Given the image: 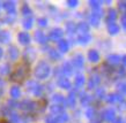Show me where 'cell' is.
Wrapping results in <instances>:
<instances>
[{
	"label": "cell",
	"instance_id": "obj_10",
	"mask_svg": "<svg viewBox=\"0 0 126 123\" xmlns=\"http://www.w3.org/2000/svg\"><path fill=\"white\" fill-rule=\"evenodd\" d=\"M88 59H89V61L90 62H98L99 61V54L97 51L95 50H90L89 51V53H88Z\"/></svg>",
	"mask_w": 126,
	"mask_h": 123
},
{
	"label": "cell",
	"instance_id": "obj_18",
	"mask_svg": "<svg viewBox=\"0 0 126 123\" xmlns=\"http://www.w3.org/2000/svg\"><path fill=\"white\" fill-rule=\"evenodd\" d=\"M58 48H59V51H60L61 53H66L69 48L68 42L65 40V39H64V40H60V42L58 43Z\"/></svg>",
	"mask_w": 126,
	"mask_h": 123
},
{
	"label": "cell",
	"instance_id": "obj_30",
	"mask_svg": "<svg viewBox=\"0 0 126 123\" xmlns=\"http://www.w3.org/2000/svg\"><path fill=\"white\" fill-rule=\"evenodd\" d=\"M56 117H57L58 123H66L68 121V115L65 114V113H61V114H59V115L56 116Z\"/></svg>",
	"mask_w": 126,
	"mask_h": 123
},
{
	"label": "cell",
	"instance_id": "obj_33",
	"mask_svg": "<svg viewBox=\"0 0 126 123\" xmlns=\"http://www.w3.org/2000/svg\"><path fill=\"white\" fill-rule=\"evenodd\" d=\"M53 101L58 105H61V104H64L65 99H64V97L61 96V94H58L57 93V94H54L53 96Z\"/></svg>",
	"mask_w": 126,
	"mask_h": 123
},
{
	"label": "cell",
	"instance_id": "obj_25",
	"mask_svg": "<svg viewBox=\"0 0 126 123\" xmlns=\"http://www.w3.org/2000/svg\"><path fill=\"white\" fill-rule=\"evenodd\" d=\"M20 96H21L20 89L17 88V86H13V88L11 89V97L13 99H17V98H20Z\"/></svg>",
	"mask_w": 126,
	"mask_h": 123
},
{
	"label": "cell",
	"instance_id": "obj_6",
	"mask_svg": "<svg viewBox=\"0 0 126 123\" xmlns=\"http://www.w3.org/2000/svg\"><path fill=\"white\" fill-rule=\"evenodd\" d=\"M63 30L61 29H59V28H56V29H53V30H51L50 31V34H49V37L52 40H57V39H59L63 36Z\"/></svg>",
	"mask_w": 126,
	"mask_h": 123
},
{
	"label": "cell",
	"instance_id": "obj_31",
	"mask_svg": "<svg viewBox=\"0 0 126 123\" xmlns=\"http://www.w3.org/2000/svg\"><path fill=\"white\" fill-rule=\"evenodd\" d=\"M101 1H97V0H92V1H89V5H90V7L94 8L96 12L97 11H101Z\"/></svg>",
	"mask_w": 126,
	"mask_h": 123
},
{
	"label": "cell",
	"instance_id": "obj_9",
	"mask_svg": "<svg viewBox=\"0 0 126 123\" xmlns=\"http://www.w3.org/2000/svg\"><path fill=\"white\" fill-rule=\"evenodd\" d=\"M122 58L117 55V54H111L110 56H108V65L110 66H115V65H118L119 62H120Z\"/></svg>",
	"mask_w": 126,
	"mask_h": 123
},
{
	"label": "cell",
	"instance_id": "obj_41",
	"mask_svg": "<svg viewBox=\"0 0 126 123\" xmlns=\"http://www.w3.org/2000/svg\"><path fill=\"white\" fill-rule=\"evenodd\" d=\"M50 56H51V59H59L60 58V54L58 53L57 51L51 50L50 51Z\"/></svg>",
	"mask_w": 126,
	"mask_h": 123
},
{
	"label": "cell",
	"instance_id": "obj_27",
	"mask_svg": "<svg viewBox=\"0 0 126 123\" xmlns=\"http://www.w3.org/2000/svg\"><path fill=\"white\" fill-rule=\"evenodd\" d=\"M61 71H63V74H65V75H71L72 74V66H71V63H68V62L64 63Z\"/></svg>",
	"mask_w": 126,
	"mask_h": 123
},
{
	"label": "cell",
	"instance_id": "obj_16",
	"mask_svg": "<svg viewBox=\"0 0 126 123\" xmlns=\"http://www.w3.org/2000/svg\"><path fill=\"white\" fill-rule=\"evenodd\" d=\"M117 19V12L115 9H109L108 12V16H107V22L109 24L115 23V20Z\"/></svg>",
	"mask_w": 126,
	"mask_h": 123
},
{
	"label": "cell",
	"instance_id": "obj_34",
	"mask_svg": "<svg viewBox=\"0 0 126 123\" xmlns=\"http://www.w3.org/2000/svg\"><path fill=\"white\" fill-rule=\"evenodd\" d=\"M67 105L71 107H73L75 105V94L74 93H69L68 98H67Z\"/></svg>",
	"mask_w": 126,
	"mask_h": 123
},
{
	"label": "cell",
	"instance_id": "obj_14",
	"mask_svg": "<svg viewBox=\"0 0 126 123\" xmlns=\"http://www.w3.org/2000/svg\"><path fill=\"white\" fill-rule=\"evenodd\" d=\"M36 56V52L34 51V48H28V50L24 51V59H27L28 62H30L34 60V58Z\"/></svg>",
	"mask_w": 126,
	"mask_h": 123
},
{
	"label": "cell",
	"instance_id": "obj_20",
	"mask_svg": "<svg viewBox=\"0 0 126 123\" xmlns=\"http://www.w3.org/2000/svg\"><path fill=\"white\" fill-rule=\"evenodd\" d=\"M78 31L80 32L81 35H84V34H88L89 31V25L84 22H81V23L78 24Z\"/></svg>",
	"mask_w": 126,
	"mask_h": 123
},
{
	"label": "cell",
	"instance_id": "obj_50",
	"mask_svg": "<svg viewBox=\"0 0 126 123\" xmlns=\"http://www.w3.org/2000/svg\"><path fill=\"white\" fill-rule=\"evenodd\" d=\"M112 123H123V119L122 117H116L115 121H113Z\"/></svg>",
	"mask_w": 126,
	"mask_h": 123
},
{
	"label": "cell",
	"instance_id": "obj_13",
	"mask_svg": "<svg viewBox=\"0 0 126 123\" xmlns=\"http://www.w3.org/2000/svg\"><path fill=\"white\" fill-rule=\"evenodd\" d=\"M72 62L77 68H82V67H83V56L80 55V54H78V55H75V56L73 58Z\"/></svg>",
	"mask_w": 126,
	"mask_h": 123
},
{
	"label": "cell",
	"instance_id": "obj_28",
	"mask_svg": "<svg viewBox=\"0 0 126 123\" xmlns=\"http://www.w3.org/2000/svg\"><path fill=\"white\" fill-rule=\"evenodd\" d=\"M84 84V77L82 75H78L75 77V86L77 88H82Z\"/></svg>",
	"mask_w": 126,
	"mask_h": 123
},
{
	"label": "cell",
	"instance_id": "obj_21",
	"mask_svg": "<svg viewBox=\"0 0 126 123\" xmlns=\"http://www.w3.org/2000/svg\"><path fill=\"white\" fill-rule=\"evenodd\" d=\"M90 39H92L90 35L84 34V35H80L78 37V42L80 43V44H82V45H86V44H88V43L90 42Z\"/></svg>",
	"mask_w": 126,
	"mask_h": 123
},
{
	"label": "cell",
	"instance_id": "obj_8",
	"mask_svg": "<svg viewBox=\"0 0 126 123\" xmlns=\"http://www.w3.org/2000/svg\"><path fill=\"white\" fill-rule=\"evenodd\" d=\"M19 42L22 45H28L30 43V36L27 32H20L19 34Z\"/></svg>",
	"mask_w": 126,
	"mask_h": 123
},
{
	"label": "cell",
	"instance_id": "obj_19",
	"mask_svg": "<svg viewBox=\"0 0 126 123\" xmlns=\"http://www.w3.org/2000/svg\"><path fill=\"white\" fill-rule=\"evenodd\" d=\"M98 83H99V77L97 76V75L92 76L90 79H89V82H88V89H94Z\"/></svg>",
	"mask_w": 126,
	"mask_h": 123
},
{
	"label": "cell",
	"instance_id": "obj_24",
	"mask_svg": "<svg viewBox=\"0 0 126 123\" xmlns=\"http://www.w3.org/2000/svg\"><path fill=\"white\" fill-rule=\"evenodd\" d=\"M35 39L38 43H41V44H45L46 43V37L42 31H37V32L35 34Z\"/></svg>",
	"mask_w": 126,
	"mask_h": 123
},
{
	"label": "cell",
	"instance_id": "obj_47",
	"mask_svg": "<svg viewBox=\"0 0 126 123\" xmlns=\"http://www.w3.org/2000/svg\"><path fill=\"white\" fill-rule=\"evenodd\" d=\"M46 23H47V21H46L45 17H42V19H38V24L41 27H45Z\"/></svg>",
	"mask_w": 126,
	"mask_h": 123
},
{
	"label": "cell",
	"instance_id": "obj_26",
	"mask_svg": "<svg viewBox=\"0 0 126 123\" xmlns=\"http://www.w3.org/2000/svg\"><path fill=\"white\" fill-rule=\"evenodd\" d=\"M50 109H51V113H54V114H58V115H59V114H61V113H63V112H64V107H63V106H61V105H53V106H51V108H50Z\"/></svg>",
	"mask_w": 126,
	"mask_h": 123
},
{
	"label": "cell",
	"instance_id": "obj_2",
	"mask_svg": "<svg viewBox=\"0 0 126 123\" xmlns=\"http://www.w3.org/2000/svg\"><path fill=\"white\" fill-rule=\"evenodd\" d=\"M50 70V66L45 61H39L35 67V77L38 79H44L49 76Z\"/></svg>",
	"mask_w": 126,
	"mask_h": 123
},
{
	"label": "cell",
	"instance_id": "obj_37",
	"mask_svg": "<svg viewBox=\"0 0 126 123\" xmlns=\"http://www.w3.org/2000/svg\"><path fill=\"white\" fill-rule=\"evenodd\" d=\"M90 100H92V98L88 96V94H82L81 96V102H82V105H88L90 102Z\"/></svg>",
	"mask_w": 126,
	"mask_h": 123
},
{
	"label": "cell",
	"instance_id": "obj_15",
	"mask_svg": "<svg viewBox=\"0 0 126 123\" xmlns=\"http://www.w3.org/2000/svg\"><path fill=\"white\" fill-rule=\"evenodd\" d=\"M8 56L11 58V60H16L19 56V50L15 46H11L8 48Z\"/></svg>",
	"mask_w": 126,
	"mask_h": 123
},
{
	"label": "cell",
	"instance_id": "obj_42",
	"mask_svg": "<svg viewBox=\"0 0 126 123\" xmlns=\"http://www.w3.org/2000/svg\"><path fill=\"white\" fill-rule=\"evenodd\" d=\"M19 120H20V117H19V115L17 114H14V113H12L11 114V121L13 123H17L19 122Z\"/></svg>",
	"mask_w": 126,
	"mask_h": 123
},
{
	"label": "cell",
	"instance_id": "obj_53",
	"mask_svg": "<svg viewBox=\"0 0 126 123\" xmlns=\"http://www.w3.org/2000/svg\"><path fill=\"white\" fill-rule=\"evenodd\" d=\"M0 123H9V122H8V121H6V120H2Z\"/></svg>",
	"mask_w": 126,
	"mask_h": 123
},
{
	"label": "cell",
	"instance_id": "obj_7",
	"mask_svg": "<svg viewBox=\"0 0 126 123\" xmlns=\"http://www.w3.org/2000/svg\"><path fill=\"white\" fill-rule=\"evenodd\" d=\"M2 5H4V8L8 12V14L13 15L15 13V2L14 1H5Z\"/></svg>",
	"mask_w": 126,
	"mask_h": 123
},
{
	"label": "cell",
	"instance_id": "obj_4",
	"mask_svg": "<svg viewBox=\"0 0 126 123\" xmlns=\"http://www.w3.org/2000/svg\"><path fill=\"white\" fill-rule=\"evenodd\" d=\"M103 119L108 122H113L116 119V113L113 108H108L103 112Z\"/></svg>",
	"mask_w": 126,
	"mask_h": 123
},
{
	"label": "cell",
	"instance_id": "obj_49",
	"mask_svg": "<svg viewBox=\"0 0 126 123\" xmlns=\"http://www.w3.org/2000/svg\"><path fill=\"white\" fill-rule=\"evenodd\" d=\"M122 24H123V27L126 29V14H124L122 16Z\"/></svg>",
	"mask_w": 126,
	"mask_h": 123
},
{
	"label": "cell",
	"instance_id": "obj_32",
	"mask_svg": "<svg viewBox=\"0 0 126 123\" xmlns=\"http://www.w3.org/2000/svg\"><path fill=\"white\" fill-rule=\"evenodd\" d=\"M78 30V25L75 23H73V22H68L67 23V31H68L69 34H73V32H75Z\"/></svg>",
	"mask_w": 126,
	"mask_h": 123
},
{
	"label": "cell",
	"instance_id": "obj_29",
	"mask_svg": "<svg viewBox=\"0 0 126 123\" xmlns=\"http://www.w3.org/2000/svg\"><path fill=\"white\" fill-rule=\"evenodd\" d=\"M32 23H34V20H32L31 16H29V17H27V19L23 21V27L26 28V29H31L32 28Z\"/></svg>",
	"mask_w": 126,
	"mask_h": 123
},
{
	"label": "cell",
	"instance_id": "obj_48",
	"mask_svg": "<svg viewBox=\"0 0 126 123\" xmlns=\"http://www.w3.org/2000/svg\"><path fill=\"white\" fill-rule=\"evenodd\" d=\"M4 86H5V83H4V81L0 78V94L4 92Z\"/></svg>",
	"mask_w": 126,
	"mask_h": 123
},
{
	"label": "cell",
	"instance_id": "obj_12",
	"mask_svg": "<svg viewBox=\"0 0 126 123\" xmlns=\"http://www.w3.org/2000/svg\"><path fill=\"white\" fill-rule=\"evenodd\" d=\"M58 85H59L61 89H65V90L71 89V82H69L67 78H65V77H61V78L58 79Z\"/></svg>",
	"mask_w": 126,
	"mask_h": 123
},
{
	"label": "cell",
	"instance_id": "obj_22",
	"mask_svg": "<svg viewBox=\"0 0 126 123\" xmlns=\"http://www.w3.org/2000/svg\"><path fill=\"white\" fill-rule=\"evenodd\" d=\"M9 38H11V36H9V32L8 31H0V43L1 44H6V43L9 42Z\"/></svg>",
	"mask_w": 126,
	"mask_h": 123
},
{
	"label": "cell",
	"instance_id": "obj_5",
	"mask_svg": "<svg viewBox=\"0 0 126 123\" xmlns=\"http://www.w3.org/2000/svg\"><path fill=\"white\" fill-rule=\"evenodd\" d=\"M29 86H30V91L34 93V94H36V96H39V94L43 92V86L37 84V83H35V82H30Z\"/></svg>",
	"mask_w": 126,
	"mask_h": 123
},
{
	"label": "cell",
	"instance_id": "obj_46",
	"mask_svg": "<svg viewBox=\"0 0 126 123\" xmlns=\"http://www.w3.org/2000/svg\"><path fill=\"white\" fill-rule=\"evenodd\" d=\"M78 4H79V2H78L77 0H68V1H67V5H68L69 7H72V8L77 7Z\"/></svg>",
	"mask_w": 126,
	"mask_h": 123
},
{
	"label": "cell",
	"instance_id": "obj_45",
	"mask_svg": "<svg viewBox=\"0 0 126 123\" xmlns=\"http://www.w3.org/2000/svg\"><path fill=\"white\" fill-rule=\"evenodd\" d=\"M117 73H118V76L119 77H124V76H126V70H125V68H119L118 70H117Z\"/></svg>",
	"mask_w": 126,
	"mask_h": 123
},
{
	"label": "cell",
	"instance_id": "obj_40",
	"mask_svg": "<svg viewBox=\"0 0 126 123\" xmlns=\"http://www.w3.org/2000/svg\"><path fill=\"white\" fill-rule=\"evenodd\" d=\"M96 96H97V98H98V99L104 98V97H105V92H104L103 89H97V91H96Z\"/></svg>",
	"mask_w": 126,
	"mask_h": 123
},
{
	"label": "cell",
	"instance_id": "obj_1",
	"mask_svg": "<svg viewBox=\"0 0 126 123\" xmlns=\"http://www.w3.org/2000/svg\"><path fill=\"white\" fill-rule=\"evenodd\" d=\"M30 74V68L27 61L23 60L22 62H20L19 65L15 67V69L13 70V73L11 75V79L13 82H17V83H23L24 79L29 76Z\"/></svg>",
	"mask_w": 126,
	"mask_h": 123
},
{
	"label": "cell",
	"instance_id": "obj_35",
	"mask_svg": "<svg viewBox=\"0 0 126 123\" xmlns=\"http://www.w3.org/2000/svg\"><path fill=\"white\" fill-rule=\"evenodd\" d=\"M22 14L24 16H29L31 15V9H30V7L28 6V5H23V7H22Z\"/></svg>",
	"mask_w": 126,
	"mask_h": 123
},
{
	"label": "cell",
	"instance_id": "obj_3",
	"mask_svg": "<svg viewBox=\"0 0 126 123\" xmlns=\"http://www.w3.org/2000/svg\"><path fill=\"white\" fill-rule=\"evenodd\" d=\"M35 102L34 101H31V100H23L22 102L19 105V107L22 109V111L24 112H31V111H34V108H35Z\"/></svg>",
	"mask_w": 126,
	"mask_h": 123
},
{
	"label": "cell",
	"instance_id": "obj_43",
	"mask_svg": "<svg viewBox=\"0 0 126 123\" xmlns=\"http://www.w3.org/2000/svg\"><path fill=\"white\" fill-rule=\"evenodd\" d=\"M46 123H58L56 116H47L46 117Z\"/></svg>",
	"mask_w": 126,
	"mask_h": 123
},
{
	"label": "cell",
	"instance_id": "obj_17",
	"mask_svg": "<svg viewBox=\"0 0 126 123\" xmlns=\"http://www.w3.org/2000/svg\"><path fill=\"white\" fill-rule=\"evenodd\" d=\"M107 101H108V102H110V104H112V102H116V101H124V99H123V97L119 96V94L111 93V94H109V96H108Z\"/></svg>",
	"mask_w": 126,
	"mask_h": 123
},
{
	"label": "cell",
	"instance_id": "obj_23",
	"mask_svg": "<svg viewBox=\"0 0 126 123\" xmlns=\"http://www.w3.org/2000/svg\"><path fill=\"white\" fill-rule=\"evenodd\" d=\"M108 31H109V34L110 35H117L119 32V25L116 23H111L109 24V27H108Z\"/></svg>",
	"mask_w": 126,
	"mask_h": 123
},
{
	"label": "cell",
	"instance_id": "obj_44",
	"mask_svg": "<svg viewBox=\"0 0 126 123\" xmlns=\"http://www.w3.org/2000/svg\"><path fill=\"white\" fill-rule=\"evenodd\" d=\"M118 90H119V92L126 93V83H120L118 85Z\"/></svg>",
	"mask_w": 126,
	"mask_h": 123
},
{
	"label": "cell",
	"instance_id": "obj_11",
	"mask_svg": "<svg viewBox=\"0 0 126 123\" xmlns=\"http://www.w3.org/2000/svg\"><path fill=\"white\" fill-rule=\"evenodd\" d=\"M99 19H101V14H99V11H97L90 16V19H89L90 20V24L94 25V27H97L99 24Z\"/></svg>",
	"mask_w": 126,
	"mask_h": 123
},
{
	"label": "cell",
	"instance_id": "obj_51",
	"mask_svg": "<svg viewBox=\"0 0 126 123\" xmlns=\"http://www.w3.org/2000/svg\"><path fill=\"white\" fill-rule=\"evenodd\" d=\"M122 61H123V63H124V65L126 66V55H124V56H123V59H122Z\"/></svg>",
	"mask_w": 126,
	"mask_h": 123
},
{
	"label": "cell",
	"instance_id": "obj_39",
	"mask_svg": "<svg viewBox=\"0 0 126 123\" xmlns=\"http://www.w3.org/2000/svg\"><path fill=\"white\" fill-rule=\"evenodd\" d=\"M8 69H9V66L2 65L0 67V74H1V75H6V74H8Z\"/></svg>",
	"mask_w": 126,
	"mask_h": 123
},
{
	"label": "cell",
	"instance_id": "obj_36",
	"mask_svg": "<svg viewBox=\"0 0 126 123\" xmlns=\"http://www.w3.org/2000/svg\"><path fill=\"white\" fill-rule=\"evenodd\" d=\"M86 115L88 116V117H89V119H94V117H95L96 116V112H95V109H94V108H88L87 109V112H86Z\"/></svg>",
	"mask_w": 126,
	"mask_h": 123
},
{
	"label": "cell",
	"instance_id": "obj_38",
	"mask_svg": "<svg viewBox=\"0 0 126 123\" xmlns=\"http://www.w3.org/2000/svg\"><path fill=\"white\" fill-rule=\"evenodd\" d=\"M119 11L123 13V14H126V1H120L118 4Z\"/></svg>",
	"mask_w": 126,
	"mask_h": 123
},
{
	"label": "cell",
	"instance_id": "obj_52",
	"mask_svg": "<svg viewBox=\"0 0 126 123\" xmlns=\"http://www.w3.org/2000/svg\"><path fill=\"white\" fill-rule=\"evenodd\" d=\"M2 54H4V51H2V48L0 47V59H1V56H2Z\"/></svg>",
	"mask_w": 126,
	"mask_h": 123
}]
</instances>
